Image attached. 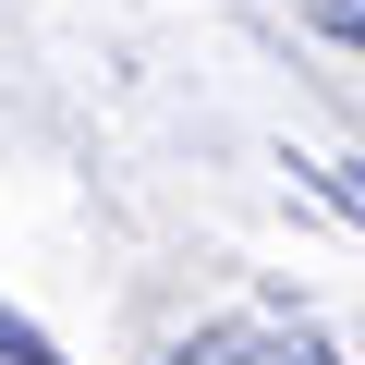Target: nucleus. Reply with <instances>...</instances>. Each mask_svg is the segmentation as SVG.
Instances as JSON below:
<instances>
[{"instance_id":"f257e3e1","label":"nucleus","mask_w":365,"mask_h":365,"mask_svg":"<svg viewBox=\"0 0 365 365\" xmlns=\"http://www.w3.org/2000/svg\"><path fill=\"white\" fill-rule=\"evenodd\" d=\"M170 365H329L317 329H195Z\"/></svg>"},{"instance_id":"f03ea898","label":"nucleus","mask_w":365,"mask_h":365,"mask_svg":"<svg viewBox=\"0 0 365 365\" xmlns=\"http://www.w3.org/2000/svg\"><path fill=\"white\" fill-rule=\"evenodd\" d=\"M304 13H317L329 37H365V0H304Z\"/></svg>"},{"instance_id":"7ed1b4c3","label":"nucleus","mask_w":365,"mask_h":365,"mask_svg":"<svg viewBox=\"0 0 365 365\" xmlns=\"http://www.w3.org/2000/svg\"><path fill=\"white\" fill-rule=\"evenodd\" d=\"M0 353H13V365H49V341H37L25 317H0Z\"/></svg>"}]
</instances>
